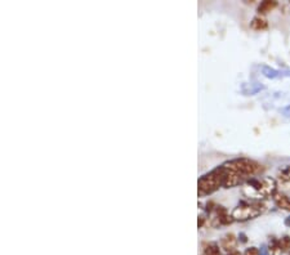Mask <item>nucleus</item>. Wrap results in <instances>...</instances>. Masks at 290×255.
Instances as JSON below:
<instances>
[{"label":"nucleus","instance_id":"nucleus-1","mask_svg":"<svg viewBox=\"0 0 290 255\" xmlns=\"http://www.w3.org/2000/svg\"><path fill=\"white\" fill-rule=\"evenodd\" d=\"M226 170L225 188H233L240 184H245L254 176L263 172V166L259 162L251 159H235L222 165Z\"/></svg>","mask_w":290,"mask_h":255},{"label":"nucleus","instance_id":"nucleus-2","mask_svg":"<svg viewBox=\"0 0 290 255\" xmlns=\"http://www.w3.org/2000/svg\"><path fill=\"white\" fill-rule=\"evenodd\" d=\"M277 183L273 178H262V179H251L245 183L244 192L247 197L254 198L256 201L258 200H265V198L273 197L277 192Z\"/></svg>","mask_w":290,"mask_h":255},{"label":"nucleus","instance_id":"nucleus-3","mask_svg":"<svg viewBox=\"0 0 290 255\" xmlns=\"http://www.w3.org/2000/svg\"><path fill=\"white\" fill-rule=\"evenodd\" d=\"M226 181V170L223 166H218L211 173L205 174L199 179L197 183V192L200 197L212 195L213 192L218 191L219 188L225 187Z\"/></svg>","mask_w":290,"mask_h":255},{"label":"nucleus","instance_id":"nucleus-4","mask_svg":"<svg viewBox=\"0 0 290 255\" xmlns=\"http://www.w3.org/2000/svg\"><path fill=\"white\" fill-rule=\"evenodd\" d=\"M265 211L266 205L262 201H244L233 209L231 217L233 221L246 222L262 216Z\"/></svg>","mask_w":290,"mask_h":255},{"label":"nucleus","instance_id":"nucleus-5","mask_svg":"<svg viewBox=\"0 0 290 255\" xmlns=\"http://www.w3.org/2000/svg\"><path fill=\"white\" fill-rule=\"evenodd\" d=\"M273 202L279 209L281 210H286V211H290V197L286 196L285 193L281 192H276L273 195Z\"/></svg>","mask_w":290,"mask_h":255},{"label":"nucleus","instance_id":"nucleus-6","mask_svg":"<svg viewBox=\"0 0 290 255\" xmlns=\"http://www.w3.org/2000/svg\"><path fill=\"white\" fill-rule=\"evenodd\" d=\"M236 244L237 240L236 237H235V235H232V233L226 235L225 237L222 238V241H221V246H222V249H225L227 252L232 251V250H236Z\"/></svg>","mask_w":290,"mask_h":255},{"label":"nucleus","instance_id":"nucleus-7","mask_svg":"<svg viewBox=\"0 0 290 255\" xmlns=\"http://www.w3.org/2000/svg\"><path fill=\"white\" fill-rule=\"evenodd\" d=\"M251 27L253 28V30H257V31H263V30H266V28L268 27V22L267 20L262 17V16H257L251 22Z\"/></svg>","mask_w":290,"mask_h":255},{"label":"nucleus","instance_id":"nucleus-8","mask_svg":"<svg viewBox=\"0 0 290 255\" xmlns=\"http://www.w3.org/2000/svg\"><path fill=\"white\" fill-rule=\"evenodd\" d=\"M276 7H277V2H270V0H267V2H262L258 7V13L259 14L270 13V12H272L273 9H276Z\"/></svg>","mask_w":290,"mask_h":255},{"label":"nucleus","instance_id":"nucleus-9","mask_svg":"<svg viewBox=\"0 0 290 255\" xmlns=\"http://www.w3.org/2000/svg\"><path fill=\"white\" fill-rule=\"evenodd\" d=\"M204 255H221V249L217 244L211 242V244L204 245Z\"/></svg>","mask_w":290,"mask_h":255},{"label":"nucleus","instance_id":"nucleus-10","mask_svg":"<svg viewBox=\"0 0 290 255\" xmlns=\"http://www.w3.org/2000/svg\"><path fill=\"white\" fill-rule=\"evenodd\" d=\"M270 252L272 255H280L282 252L281 246H280V241L277 238H272L270 241Z\"/></svg>","mask_w":290,"mask_h":255},{"label":"nucleus","instance_id":"nucleus-11","mask_svg":"<svg viewBox=\"0 0 290 255\" xmlns=\"http://www.w3.org/2000/svg\"><path fill=\"white\" fill-rule=\"evenodd\" d=\"M280 246H281L282 252L289 251L290 250V237L289 236H284L282 238H280Z\"/></svg>","mask_w":290,"mask_h":255},{"label":"nucleus","instance_id":"nucleus-12","mask_svg":"<svg viewBox=\"0 0 290 255\" xmlns=\"http://www.w3.org/2000/svg\"><path fill=\"white\" fill-rule=\"evenodd\" d=\"M242 255H261V251H259V249H257V247L252 246V247H247Z\"/></svg>","mask_w":290,"mask_h":255},{"label":"nucleus","instance_id":"nucleus-13","mask_svg":"<svg viewBox=\"0 0 290 255\" xmlns=\"http://www.w3.org/2000/svg\"><path fill=\"white\" fill-rule=\"evenodd\" d=\"M226 255H242V254H241V252L239 251V250L236 249V250H232V251L227 252V254H226Z\"/></svg>","mask_w":290,"mask_h":255}]
</instances>
